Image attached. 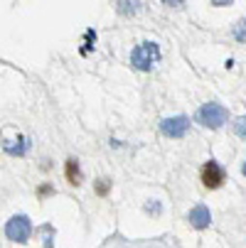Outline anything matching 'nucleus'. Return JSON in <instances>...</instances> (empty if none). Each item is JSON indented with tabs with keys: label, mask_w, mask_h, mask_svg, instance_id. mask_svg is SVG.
Wrapping results in <instances>:
<instances>
[{
	"label": "nucleus",
	"mask_w": 246,
	"mask_h": 248,
	"mask_svg": "<svg viewBox=\"0 0 246 248\" xmlns=\"http://www.w3.org/2000/svg\"><path fill=\"white\" fill-rule=\"evenodd\" d=\"M163 54L160 47L155 42H140L133 52H131V64L138 69V72H153V69L160 64Z\"/></svg>",
	"instance_id": "1"
},
{
	"label": "nucleus",
	"mask_w": 246,
	"mask_h": 248,
	"mask_svg": "<svg viewBox=\"0 0 246 248\" xmlns=\"http://www.w3.org/2000/svg\"><path fill=\"white\" fill-rule=\"evenodd\" d=\"M227 118H229V113L219 103H207L195 113V121L199 125H204V128H222L227 123Z\"/></svg>",
	"instance_id": "2"
},
{
	"label": "nucleus",
	"mask_w": 246,
	"mask_h": 248,
	"mask_svg": "<svg viewBox=\"0 0 246 248\" xmlns=\"http://www.w3.org/2000/svg\"><path fill=\"white\" fill-rule=\"evenodd\" d=\"M5 236L15 243H27L30 236H32V221L27 217H13L8 224H5Z\"/></svg>",
	"instance_id": "3"
},
{
	"label": "nucleus",
	"mask_w": 246,
	"mask_h": 248,
	"mask_svg": "<svg viewBox=\"0 0 246 248\" xmlns=\"http://www.w3.org/2000/svg\"><path fill=\"white\" fill-rule=\"evenodd\" d=\"M199 177H202V185H204L207 189H219V187L224 185V170H222L219 162H214V160H209V162L202 165Z\"/></svg>",
	"instance_id": "4"
},
{
	"label": "nucleus",
	"mask_w": 246,
	"mask_h": 248,
	"mask_svg": "<svg viewBox=\"0 0 246 248\" xmlns=\"http://www.w3.org/2000/svg\"><path fill=\"white\" fill-rule=\"evenodd\" d=\"M187 130H190V118H185V116L165 118L160 123V133L167 138H182V135H187Z\"/></svg>",
	"instance_id": "5"
},
{
	"label": "nucleus",
	"mask_w": 246,
	"mask_h": 248,
	"mask_svg": "<svg viewBox=\"0 0 246 248\" xmlns=\"http://www.w3.org/2000/svg\"><path fill=\"white\" fill-rule=\"evenodd\" d=\"M190 224H192L197 231H202V229H207L209 224H212V214H209V209H207L204 204L192 206V211H190Z\"/></svg>",
	"instance_id": "6"
},
{
	"label": "nucleus",
	"mask_w": 246,
	"mask_h": 248,
	"mask_svg": "<svg viewBox=\"0 0 246 248\" xmlns=\"http://www.w3.org/2000/svg\"><path fill=\"white\" fill-rule=\"evenodd\" d=\"M64 174H66V180H69V185H74V187H79L82 182H84V174H82V167H79V162L72 157V160H66V165H64Z\"/></svg>",
	"instance_id": "7"
},
{
	"label": "nucleus",
	"mask_w": 246,
	"mask_h": 248,
	"mask_svg": "<svg viewBox=\"0 0 246 248\" xmlns=\"http://www.w3.org/2000/svg\"><path fill=\"white\" fill-rule=\"evenodd\" d=\"M27 150H30V138H17L15 143L5 140V153H10V155H25Z\"/></svg>",
	"instance_id": "8"
},
{
	"label": "nucleus",
	"mask_w": 246,
	"mask_h": 248,
	"mask_svg": "<svg viewBox=\"0 0 246 248\" xmlns=\"http://www.w3.org/2000/svg\"><path fill=\"white\" fill-rule=\"evenodd\" d=\"M118 13L121 15H135L138 13V3H135V0H118Z\"/></svg>",
	"instance_id": "9"
},
{
	"label": "nucleus",
	"mask_w": 246,
	"mask_h": 248,
	"mask_svg": "<svg viewBox=\"0 0 246 248\" xmlns=\"http://www.w3.org/2000/svg\"><path fill=\"white\" fill-rule=\"evenodd\" d=\"M231 37L236 42H246V20H239L234 27H231Z\"/></svg>",
	"instance_id": "10"
},
{
	"label": "nucleus",
	"mask_w": 246,
	"mask_h": 248,
	"mask_svg": "<svg viewBox=\"0 0 246 248\" xmlns=\"http://www.w3.org/2000/svg\"><path fill=\"white\" fill-rule=\"evenodd\" d=\"M234 133H236L239 138H244V140H246V116H241V118H236V121H234Z\"/></svg>",
	"instance_id": "11"
},
{
	"label": "nucleus",
	"mask_w": 246,
	"mask_h": 248,
	"mask_svg": "<svg viewBox=\"0 0 246 248\" xmlns=\"http://www.w3.org/2000/svg\"><path fill=\"white\" fill-rule=\"evenodd\" d=\"M96 194H101V197L109 194V182H106V180H98V182H96Z\"/></svg>",
	"instance_id": "12"
},
{
	"label": "nucleus",
	"mask_w": 246,
	"mask_h": 248,
	"mask_svg": "<svg viewBox=\"0 0 246 248\" xmlns=\"http://www.w3.org/2000/svg\"><path fill=\"white\" fill-rule=\"evenodd\" d=\"M212 3H214V5H219V8H224V5H229V3H231V0H212Z\"/></svg>",
	"instance_id": "13"
},
{
	"label": "nucleus",
	"mask_w": 246,
	"mask_h": 248,
	"mask_svg": "<svg viewBox=\"0 0 246 248\" xmlns=\"http://www.w3.org/2000/svg\"><path fill=\"white\" fill-rule=\"evenodd\" d=\"M165 5H180V3H185V0H163Z\"/></svg>",
	"instance_id": "14"
},
{
	"label": "nucleus",
	"mask_w": 246,
	"mask_h": 248,
	"mask_svg": "<svg viewBox=\"0 0 246 248\" xmlns=\"http://www.w3.org/2000/svg\"><path fill=\"white\" fill-rule=\"evenodd\" d=\"M49 192H52V187H42V189H40V197H45V194H49Z\"/></svg>",
	"instance_id": "15"
},
{
	"label": "nucleus",
	"mask_w": 246,
	"mask_h": 248,
	"mask_svg": "<svg viewBox=\"0 0 246 248\" xmlns=\"http://www.w3.org/2000/svg\"><path fill=\"white\" fill-rule=\"evenodd\" d=\"M241 172H244V177H246V162H244V167H241Z\"/></svg>",
	"instance_id": "16"
}]
</instances>
